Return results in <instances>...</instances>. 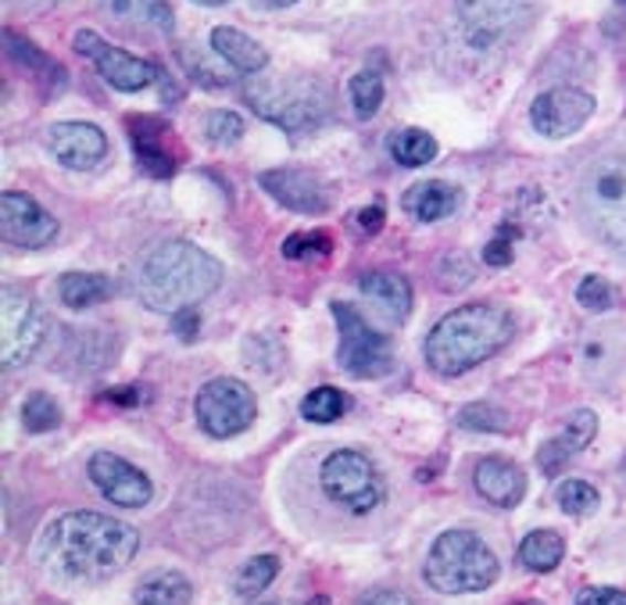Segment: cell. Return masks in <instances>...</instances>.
I'll list each match as a JSON object with an SVG mask.
<instances>
[{
    "label": "cell",
    "mask_w": 626,
    "mask_h": 605,
    "mask_svg": "<svg viewBox=\"0 0 626 605\" xmlns=\"http://www.w3.org/2000/svg\"><path fill=\"white\" fill-rule=\"evenodd\" d=\"M137 530L104 512H65L43 527L36 541L40 563L76 584H97L123 573L137 559Z\"/></svg>",
    "instance_id": "cell-1"
},
{
    "label": "cell",
    "mask_w": 626,
    "mask_h": 605,
    "mask_svg": "<svg viewBox=\"0 0 626 605\" xmlns=\"http://www.w3.org/2000/svg\"><path fill=\"white\" fill-rule=\"evenodd\" d=\"M222 287V262L190 241L151 247L137 269V294L151 312H183Z\"/></svg>",
    "instance_id": "cell-2"
},
{
    "label": "cell",
    "mask_w": 626,
    "mask_h": 605,
    "mask_svg": "<svg viewBox=\"0 0 626 605\" xmlns=\"http://www.w3.org/2000/svg\"><path fill=\"white\" fill-rule=\"evenodd\" d=\"M512 337V316L501 305H461L426 337V362L437 376H461L495 359Z\"/></svg>",
    "instance_id": "cell-3"
},
{
    "label": "cell",
    "mask_w": 626,
    "mask_h": 605,
    "mask_svg": "<svg viewBox=\"0 0 626 605\" xmlns=\"http://www.w3.org/2000/svg\"><path fill=\"white\" fill-rule=\"evenodd\" d=\"M498 555L469 530H447L426 555V584L441 595H476L498 581Z\"/></svg>",
    "instance_id": "cell-4"
},
{
    "label": "cell",
    "mask_w": 626,
    "mask_h": 605,
    "mask_svg": "<svg viewBox=\"0 0 626 605\" xmlns=\"http://www.w3.org/2000/svg\"><path fill=\"white\" fill-rule=\"evenodd\" d=\"M247 100L265 123L279 126L283 132H308L322 126L330 112V91L311 76H279V79H255L247 86Z\"/></svg>",
    "instance_id": "cell-5"
},
{
    "label": "cell",
    "mask_w": 626,
    "mask_h": 605,
    "mask_svg": "<svg viewBox=\"0 0 626 605\" xmlns=\"http://www.w3.org/2000/svg\"><path fill=\"white\" fill-rule=\"evenodd\" d=\"M580 209L605 244L626 251V155L591 161L580 180Z\"/></svg>",
    "instance_id": "cell-6"
},
{
    "label": "cell",
    "mask_w": 626,
    "mask_h": 605,
    "mask_svg": "<svg viewBox=\"0 0 626 605\" xmlns=\"http://www.w3.org/2000/svg\"><path fill=\"white\" fill-rule=\"evenodd\" d=\"M319 484L333 506H344L354 516L372 512L386 495L376 463L362 452H333L330 459L322 463Z\"/></svg>",
    "instance_id": "cell-7"
},
{
    "label": "cell",
    "mask_w": 626,
    "mask_h": 605,
    "mask_svg": "<svg viewBox=\"0 0 626 605\" xmlns=\"http://www.w3.org/2000/svg\"><path fill=\"white\" fill-rule=\"evenodd\" d=\"M193 412H198V423L208 437H236L244 434L258 416V402L255 391L247 388L244 380L236 376H215L208 380L198 391V402H193Z\"/></svg>",
    "instance_id": "cell-8"
},
{
    "label": "cell",
    "mask_w": 626,
    "mask_h": 605,
    "mask_svg": "<svg viewBox=\"0 0 626 605\" xmlns=\"http://www.w3.org/2000/svg\"><path fill=\"white\" fill-rule=\"evenodd\" d=\"M333 319H337V362L344 365V373L354 380H372V376H386L394 369V355L386 337L376 333L369 322L354 312L348 301L333 305Z\"/></svg>",
    "instance_id": "cell-9"
},
{
    "label": "cell",
    "mask_w": 626,
    "mask_h": 605,
    "mask_svg": "<svg viewBox=\"0 0 626 605\" xmlns=\"http://www.w3.org/2000/svg\"><path fill=\"white\" fill-rule=\"evenodd\" d=\"M0 330H4V337H0V359H4L8 369H14L33 362V355L47 341L51 322L33 298H25L19 290H4V298H0Z\"/></svg>",
    "instance_id": "cell-10"
},
{
    "label": "cell",
    "mask_w": 626,
    "mask_h": 605,
    "mask_svg": "<svg viewBox=\"0 0 626 605\" xmlns=\"http://www.w3.org/2000/svg\"><path fill=\"white\" fill-rule=\"evenodd\" d=\"M594 115V97L576 86H551V91L537 94L530 105L533 129L548 140H562L580 132Z\"/></svg>",
    "instance_id": "cell-11"
},
{
    "label": "cell",
    "mask_w": 626,
    "mask_h": 605,
    "mask_svg": "<svg viewBox=\"0 0 626 605\" xmlns=\"http://www.w3.org/2000/svg\"><path fill=\"white\" fill-rule=\"evenodd\" d=\"M76 51L83 57H89V62L97 65L100 76L123 94H137V91H144V86H151L155 76H158V68L151 62H144V57H137V54L104 43L94 29H79V33H76Z\"/></svg>",
    "instance_id": "cell-12"
},
{
    "label": "cell",
    "mask_w": 626,
    "mask_h": 605,
    "mask_svg": "<svg viewBox=\"0 0 626 605\" xmlns=\"http://www.w3.org/2000/svg\"><path fill=\"white\" fill-rule=\"evenodd\" d=\"M89 480L94 487L112 501V506H123V509H144L151 501L155 487L132 463H126L123 455L115 452H97L94 459L86 466Z\"/></svg>",
    "instance_id": "cell-13"
},
{
    "label": "cell",
    "mask_w": 626,
    "mask_h": 605,
    "mask_svg": "<svg viewBox=\"0 0 626 605\" xmlns=\"http://www.w3.org/2000/svg\"><path fill=\"white\" fill-rule=\"evenodd\" d=\"M258 180L268 190V198H276L283 209H290V212L322 215V212H330V204H333L330 183L308 169H268L258 176Z\"/></svg>",
    "instance_id": "cell-14"
},
{
    "label": "cell",
    "mask_w": 626,
    "mask_h": 605,
    "mask_svg": "<svg viewBox=\"0 0 626 605\" xmlns=\"http://www.w3.org/2000/svg\"><path fill=\"white\" fill-rule=\"evenodd\" d=\"M0 233L14 247H47L57 237V219L47 209H40L29 194L4 190V198H0Z\"/></svg>",
    "instance_id": "cell-15"
},
{
    "label": "cell",
    "mask_w": 626,
    "mask_h": 605,
    "mask_svg": "<svg viewBox=\"0 0 626 605\" xmlns=\"http://www.w3.org/2000/svg\"><path fill=\"white\" fill-rule=\"evenodd\" d=\"M51 155L62 161L65 169H97L108 158V137L94 123H57L47 132Z\"/></svg>",
    "instance_id": "cell-16"
},
{
    "label": "cell",
    "mask_w": 626,
    "mask_h": 605,
    "mask_svg": "<svg viewBox=\"0 0 626 605\" xmlns=\"http://www.w3.org/2000/svg\"><path fill=\"white\" fill-rule=\"evenodd\" d=\"M519 0H458V19L461 33L476 51H487L490 43H498L509 25L519 19Z\"/></svg>",
    "instance_id": "cell-17"
},
{
    "label": "cell",
    "mask_w": 626,
    "mask_h": 605,
    "mask_svg": "<svg viewBox=\"0 0 626 605\" xmlns=\"http://www.w3.org/2000/svg\"><path fill=\"white\" fill-rule=\"evenodd\" d=\"M129 140L137 161L151 172V176H172L179 166V151L172 140V126L155 119V115H137L129 119Z\"/></svg>",
    "instance_id": "cell-18"
},
{
    "label": "cell",
    "mask_w": 626,
    "mask_h": 605,
    "mask_svg": "<svg viewBox=\"0 0 626 605\" xmlns=\"http://www.w3.org/2000/svg\"><path fill=\"white\" fill-rule=\"evenodd\" d=\"M473 484L480 491L484 501H490L495 509H516L527 495V477L523 469L509 459H480L473 469Z\"/></svg>",
    "instance_id": "cell-19"
},
{
    "label": "cell",
    "mask_w": 626,
    "mask_h": 605,
    "mask_svg": "<svg viewBox=\"0 0 626 605\" xmlns=\"http://www.w3.org/2000/svg\"><path fill=\"white\" fill-rule=\"evenodd\" d=\"M458 187L444 183V180H426V183H415L409 187V194L401 198V204H405V212L412 219H420V223H441V219H447L455 209H458Z\"/></svg>",
    "instance_id": "cell-20"
},
{
    "label": "cell",
    "mask_w": 626,
    "mask_h": 605,
    "mask_svg": "<svg viewBox=\"0 0 626 605\" xmlns=\"http://www.w3.org/2000/svg\"><path fill=\"white\" fill-rule=\"evenodd\" d=\"M212 51L226 62L230 68L236 72H247V76H255L268 65V54L258 40H251L241 29H230V25H219L212 29Z\"/></svg>",
    "instance_id": "cell-21"
},
{
    "label": "cell",
    "mask_w": 626,
    "mask_h": 605,
    "mask_svg": "<svg viewBox=\"0 0 626 605\" xmlns=\"http://www.w3.org/2000/svg\"><path fill=\"white\" fill-rule=\"evenodd\" d=\"M358 290H362L372 305H380L391 319H405L412 308V287L409 279L397 273H362Z\"/></svg>",
    "instance_id": "cell-22"
},
{
    "label": "cell",
    "mask_w": 626,
    "mask_h": 605,
    "mask_svg": "<svg viewBox=\"0 0 626 605\" xmlns=\"http://www.w3.org/2000/svg\"><path fill=\"white\" fill-rule=\"evenodd\" d=\"M140 605H190L193 602V584L176 570H158L151 577H144L137 587Z\"/></svg>",
    "instance_id": "cell-23"
},
{
    "label": "cell",
    "mask_w": 626,
    "mask_h": 605,
    "mask_svg": "<svg viewBox=\"0 0 626 605\" xmlns=\"http://www.w3.org/2000/svg\"><path fill=\"white\" fill-rule=\"evenodd\" d=\"M565 559V538L555 530H533L519 544V563L533 573H551Z\"/></svg>",
    "instance_id": "cell-24"
},
{
    "label": "cell",
    "mask_w": 626,
    "mask_h": 605,
    "mask_svg": "<svg viewBox=\"0 0 626 605\" xmlns=\"http://www.w3.org/2000/svg\"><path fill=\"white\" fill-rule=\"evenodd\" d=\"M108 294H112V284L108 276L100 273H68L62 276V284H57V298L68 308H89L108 298Z\"/></svg>",
    "instance_id": "cell-25"
},
{
    "label": "cell",
    "mask_w": 626,
    "mask_h": 605,
    "mask_svg": "<svg viewBox=\"0 0 626 605\" xmlns=\"http://www.w3.org/2000/svg\"><path fill=\"white\" fill-rule=\"evenodd\" d=\"M391 155L401 161L405 169H420V166H429V161L437 158V140L429 137L426 129H401L391 137Z\"/></svg>",
    "instance_id": "cell-26"
},
{
    "label": "cell",
    "mask_w": 626,
    "mask_h": 605,
    "mask_svg": "<svg viewBox=\"0 0 626 605\" xmlns=\"http://www.w3.org/2000/svg\"><path fill=\"white\" fill-rule=\"evenodd\" d=\"M112 11L123 14V19L161 29V33H169L172 29V4L169 0H112Z\"/></svg>",
    "instance_id": "cell-27"
},
{
    "label": "cell",
    "mask_w": 626,
    "mask_h": 605,
    "mask_svg": "<svg viewBox=\"0 0 626 605\" xmlns=\"http://www.w3.org/2000/svg\"><path fill=\"white\" fill-rule=\"evenodd\" d=\"M348 394L344 391H337V388H316V391H308V397L301 402V416L308 423H333L340 420L348 412Z\"/></svg>",
    "instance_id": "cell-28"
},
{
    "label": "cell",
    "mask_w": 626,
    "mask_h": 605,
    "mask_svg": "<svg viewBox=\"0 0 626 605\" xmlns=\"http://www.w3.org/2000/svg\"><path fill=\"white\" fill-rule=\"evenodd\" d=\"M351 105L358 119H372L383 105V76L372 68H362L358 76L351 79Z\"/></svg>",
    "instance_id": "cell-29"
},
{
    "label": "cell",
    "mask_w": 626,
    "mask_h": 605,
    "mask_svg": "<svg viewBox=\"0 0 626 605\" xmlns=\"http://www.w3.org/2000/svg\"><path fill=\"white\" fill-rule=\"evenodd\" d=\"M22 423H25V431H33V434H47L54 431L57 423H62V408H57V402L51 394H29L25 402H22Z\"/></svg>",
    "instance_id": "cell-30"
},
{
    "label": "cell",
    "mask_w": 626,
    "mask_h": 605,
    "mask_svg": "<svg viewBox=\"0 0 626 605\" xmlns=\"http://www.w3.org/2000/svg\"><path fill=\"white\" fill-rule=\"evenodd\" d=\"M276 573H279V559L276 555H255L241 570V577H236V592H241V595H258L276 581Z\"/></svg>",
    "instance_id": "cell-31"
},
{
    "label": "cell",
    "mask_w": 626,
    "mask_h": 605,
    "mask_svg": "<svg viewBox=\"0 0 626 605\" xmlns=\"http://www.w3.org/2000/svg\"><path fill=\"white\" fill-rule=\"evenodd\" d=\"M555 498H559L562 512H570V516H587V512L598 509V491H594L587 480H565V484H559Z\"/></svg>",
    "instance_id": "cell-32"
},
{
    "label": "cell",
    "mask_w": 626,
    "mask_h": 605,
    "mask_svg": "<svg viewBox=\"0 0 626 605\" xmlns=\"http://www.w3.org/2000/svg\"><path fill=\"white\" fill-rule=\"evenodd\" d=\"M594 434H598V416H594L591 408H580V412H573L570 420H565V434L559 441L576 455V452H584L591 445Z\"/></svg>",
    "instance_id": "cell-33"
},
{
    "label": "cell",
    "mask_w": 626,
    "mask_h": 605,
    "mask_svg": "<svg viewBox=\"0 0 626 605\" xmlns=\"http://www.w3.org/2000/svg\"><path fill=\"white\" fill-rule=\"evenodd\" d=\"M204 132H208V140H212L215 147H230L244 137V119L236 112H208V119H204Z\"/></svg>",
    "instance_id": "cell-34"
},
{
    "label": "cell",
    "mask_w": 626,
    "mask_h": 605,
    "mask_svg": "<svg viewBox=\"0 0 626 605\" xmlns=\"http://www.w3.org/2000/svg\"><path fill=\"white\" fill-rule=\"evenodd\" d=\"M576 301L587 308V312H608L616 305V287L602 276H587L584 284L576 287Z\"/></svg>",
    "instance_id": "cell-35"
},
{
    "label": "cell",
    "mask_w": 626,
    "mask_h": 605,
    "mask_svg": "<svg viewBox=\"0 0 626 605\" xmlns=\"http://www.w3.org/2000/svg\"><path fill=\"white\" fill-rule=\"evenodd\" d=\"M505 416L495 412L490 405H466L458 412V426L461 431H505Z\"/></svg>",
    "instance_id": "cell-36"
},
{
    "label": "cell",
    "mask_w": 626,
    "mask_h": 605,
    "mask_svg": "<svg viewBox=\"0 0 626 605\" xmlns=\"http://www.w3.org/2000/svg\"><path fill=\"white\" fill-rule=\"evenodd\" d=\"M330 251V237L326 233H294V237H287V244H283V255L287 258H308V255H326Z\"/></svg>",
    "instance_id": "cell-37"
},
{
    "label": "cell",
    "mask_w": 626,
    "mask_h": 605,
    "mask_svg": "<svg viewBox=\"0 0 626 605\" xmlns=\"http://www.w3.org/2000/svg\"><path fill=\"white\" fill-rule=\"evenodd\" d=\"M570 459H573V452L565 448L559 437H555V441H548V445H544L541 452H537V463H541V469H544L548 477L562 474V469H565V463H570Z\"/></svg>",
    "instance_id": "cell-38"
},
{
    "label": "cell",
    "mask_w": 626,
    "mask_h": 605,
    "mask_svg": "<svg viewBox=\"0 0 626 605\" xmlns=\"http://www.w3.org/2000/svg\"><path fill=\"white\" fill-rule=\"evenodd\" d=\"M179 65L190 72V79H198V83H204V86H226V83H230V76H219L215 68H208L201 57L190 54V51H179Z\"/></svg>",
    "instance_id": "cell-39"
},
{
    "label": "cell",
    "mask_w": 626,
    "mask_h": 605,
    "mask_svg": "<svg viewBox=\"0 0 626 605\" xmlns=\"http://www.w3.org/2000/svg\"><path fill=\"white\" fill-rule=\"evenodd\" d=\"M576 605H626V592H619V587H587V592H580Z\"/></svg>",
    "instance_id": "cell-40"
},
{
    "label": "cell",
    "mask_w": 626,
    "mask_h": 605,
    "mask_svg": "<svg viewBox=\"0 0 626 605\" xmlns=\"http://www.w3.org/2000/svg\"><path fill=\"white\" fill-rule=\"evenodd\" d=\"M198 308H183V312H176L172 316V327H176V333L183 337V341H193V337H198Z\"/></svg>",
    "instance_id": "cell-41"
},
{
    "label": "cell",
    "mask_w": 626,
    "mask_h": 605,
    "mask_svg": "<svg viewBox=\"0 0 626 605\" xmlns=\"http://www.w3.org/2000/svg\"><path fill=\"white\" fill-rule=\"evenodd\" d=\"M358 605H412V598L394 592V587H380V592H369Z\"/></svg>",
    "instance_id": "cell-42"
},
{
    "label": "cell",
    "mask_w": 626,
    "mask_h": 605,
    "mask_svg": "<svg viewBox=\"0 0 626 605\" xmlns=\"http://www.w3.org/2000/svg\"><path fill=\"white\" fill-rule=\"evenodd\" d=\"M354 226L362 230V233H369V237H372V233H380V226H383V209H380V204H372V209H362V212L354 215Z\"/></svg>",
    "instance_id": "cell-43"
},
{
    "label": "cell",
    "mask_w": 626,
    "mask_h": 605,
    "mask_svg": "<svg viewBox=\"0 0 626 605\" xmlns=\"http://www.w3.org/2000/svg\"><path fill=\"white\" fill-rule=\"evenodd\" d=\"M484 262H487V265H495V269H501V265H509V262H512V244L490 241V244L484 247Z\"/></svg>",
    "instance_id": "cell-44"
},
{
    "label": "cell",
    "mask_w": 626,
    "mask_h": 605,
    "mask_svg": "<svg viewBox=\"0 0 626 605\" xmlns=\"http://www.w3.org/2000/svg\"><path fill=\"white\" fill-rule=\"evenodd\" d=\"M265 8H290V4H297V0H262Z\"/></svg>",
    "instance_id": "cell-45"
},
{
    "label": "cell",
    "mask_w": 626,
    "mask_h": 605,
    "mask_svg": "<svg viewBox=\"0 0 626 605\" xmlns=\"http://www.w3.org/2000/svg\"><path fill=\"white\" fill-rule=\"evenodd\" d=\"M198 4H204V8H215V4H226V0H198Z\"/></svg>",
    "instance_id": "cell-46"
},
{
    "label": "cell",
    "mask_w": 626,
    "mask_h": 605,
    "mask_svg": "<svg viewBox=\"0 0 626 605\" xmlns=\"http://www.w3.org/2000/svg\"><path fill=\"white\" fill-rule=\"evenodd\" d=\"M268 605H294V602H268ZM316 605H326V602H322V598H319V602H316Z\"/></svg>",
    "instance_id": "cell-47"
},
{
    "label": "cell",
    "mask_w": 626,
    "mask_h": 605,
    "mask_svg": "<svg viewBox=\"0 0 626 605\" xmlns=\"http://www.w3.org/2000/svg\"><path fill=\"white\" fill-rule=\"evenodd\" d=\"M619 480H623V484H626V463H623V474H619Z\"/></svg>",
    "instance_id": "cell-48"
},
{
    "label": "cell",
    "mask_w": 626,
    "mask_h": 605,
    "mask_svg": "<svg viewBox=\"0 0 626 605\" xmlns=\"http://www.w3.org/2000/svg\"><path fill=\"white\" fill-rule=\"evenodd\" d=\"M519 605H541V602H519Z\"/></svg>",
    "instance_id": "cell-49"
},
{
    "label": "cell",
    "mask_w": 626,
    "mask_h": 605,
    "mask_svg": "<svg viewBox=\"0 0 626 605\" xmlns=\"http://www.w3.org/2000/svg\"><path fill=\"white\" fill-rule=\"evenodd\" d=\"M619 4H626V0H619Z\"/></svg>",
    "instance_id": "cell-50"
}]
</instances>
